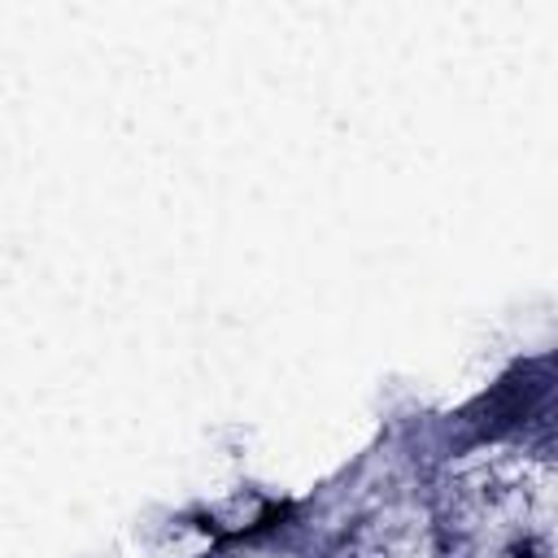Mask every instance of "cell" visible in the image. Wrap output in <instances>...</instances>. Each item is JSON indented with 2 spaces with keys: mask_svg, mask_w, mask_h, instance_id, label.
<instances>
[{
  "mask_svg": "<svg viewBox=\"0 0 558 558\" xmlns=\"http://www.w3.org/2000/svg\"><path fill=\"white\" fill-rule=\"evenodd\" d=\"M501 558H554V549H549V541L541 532H514L501 545Z\"/></svg>",
  "mask_w": 558,
  "mask_h": 558,
  "instance_id": "2",
  "label": "cell"
},
{
  "mask_svg": "<svg viewBox=\"0 0 558 558\" xmlns=\"http://www.w3.org/2000/svg\"><path fill=\"white\" fill-rule=\"evenodd\" d=\"M471 554H475V541H471L466 523L440 519L432 527V558H471Z\"/></svg>",
  "mask_w": 558,
  "mask_h": 558,
  "instance_id": "1",
  "label": "cell"
},
{
  "mask_svg": "<svg viewBox=\"0 0 558 558\" xmlns=\"http://www.w3.org/2000/svg\"><path fill=\"white\" fill-rule=\"evenodd\" d=\"M532 458L545 462V466H558V427H549V432H541L532 440Z\"/></svg>",
  "mask_w": 558,
  "mask_h": 558,
  "instance_id": "3",
  "label": "cell"
}]
</instances>
